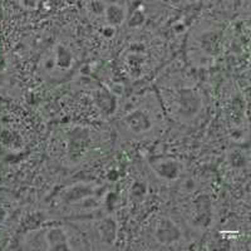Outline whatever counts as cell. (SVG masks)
Listing matches in <instances>:
<instances>
[{
  "instance_id": "6da1fadb",
  "label": "cell",
  "mask_w": 251,
  "mask_h": 251,
  "mask_svg": "<svg viewBox=\"0 0 251 251\" xmlns=\"http://www.w3.org/2000/svg\"><path fill=\"white\" fill-rule=\"evenodd\" d=\"M178 116L182 120H191L201 111L202 100L194 89H181L178 93Z\"/></svg>"
},
{
  "instance_id": "7a4b0ae2",
  "label": "cell",
  "mask_w": 251,
  "mask_h": 251,
  "mask_svg": "<svg viewBox=\"0 0 251 251\" xmlns=\"http://www.w3.org/2000/svg\"><path fill=\"white\" fill-rule=\"evenodd\" d=\"M154 236L158 243L170 245L178 241L181 237V230L170 217H161L154 228Z\"/></svg>"
},
{
  "instance_id": "3957f363",
  "label": "cell",
  "mask_w": 251,
  "mask_h": 251,
  "mask_svg": "<svg viewBox=\"0 0 251 251\" xmlns=\"http://www.w3.org/2000/svg\"><path fill=\"white\" fill-rule=\"evenodd\" d=\"M211 201L208 197L201 196L195 202L194 215H192V224L196 227H207L211 223Z\"/></svg>"
},
{
  "instance_id": "277c9868",
  "label": "cell",
  "mask_w": 251,
  "mask_h": 251,
  "mask_svg": "<svg viewBox=\"0 0 251 251\" xmlns=\"http://www.w3.org/2000/svg\"><path fill=\"white\" fill-rule=\"evenodd\" d=\"M125 122L133 133L137 134L145 133V132L150 131L152 127L150 116L141 109H136V111L131 112L128 116H126Z\"/></svg>"
},
{
  "instance_id": "5b68a950",
  "label": "cell",
  "mask_w": 251,
  "mask_h": 251,
  "mask_svg": "<svg viewBox=\"0 0 251 251\" xmlns=\"http://www.w3.org/2000/svg\"><path fill=\"white\" fill-rule=\"evenodd\" d=\"M152 169H153L154 174L158 177H161V178H163V180L174 181L176 178H178V176H180L181 163L175 160L167 158V160H162L153 163Z\"/></svg>"
},
{
  "instance_id": "8992f818",
  "label": "cell",
  "mask_w": 251,
  "mask_h": 251,
  "mask_svg": "<svg viewBox=\"0 0 251 251\" xmlns=\"http://www.w3.org/2000/svg\"><path fill=\"white\" fill-rule=\"evenodd\" d=\"M88 131L83 128H75L69 136V154L72 157H82L84 150L88 147Z\"/></svg>"
},
{
  "instance_id": "52a82bcc",
  "label": "cell",
  "mask_w": 251,
  "mask_h": 251,
  "mask_svg": "<svg viewBox=\"0 0 251 251\" xmlns=\"http://www.w3.org/2000/svg\"><path fill=\"white\" fill-rule=\"evenodd\" d=\"M98 235H100V239L103 244L106 245H113L114 241H116V237H117V223L116 220L112 216H107L104 219H102L98 223L97 226Z\"/></svg>"
},
{
  "instance_id": "ba28073f",
  "label": "cell",
  "mask_w": 251,
  "mask_h": 251,
  "mask_svg": "<svg viewBox=\"0 0 251 251\" xmlns=\"http://www.w3.org/2000/svg\"><path fill=\"white\" fill-rule=\"evenodd\" d=\"M94 100H96V103H97V106L100 107V111L104 114H107V116L113 114L116 108H117V100L104 87L97 89V92L94 93Z\"/></svg>"
},
{
  "instance_id": "9c48e42d",
  "label": "cell",
  "mask_w": 251,
  "mask_h": 251,
  "mask_svg": "<svg viewBox=\"0 0 251 251\" xmlns=\"http://www.w3.org/2000/svg\"><path fill=\"white\" fill-rule=\"evenodd\" d=\"M94 191V187L92 185H86V183H78L73 187L68 188L67 192L63 196V200L67 203H73L77 201L84 200L87 197L91 196Z\"/></svg>"
},
{
  "instance_id": "30bf717a",
  "label": "cell",
  "mask_w": 251,
  "mask_h": 251,
  "mask_svg": "<svg viewBox=\"0 0 251 251\" xmlns=\"http://www.w3.org/2000/svg\"><path fill=\"white\" fill-rule=\"evenodd\" d=\"M47 241H48L49 249L51 250H69V240L66 231L62 227L51 228L47 234Z\"/></svg>"
},
{
  "instance_id": "8fae6325",
  "label": "cell",
  "mask_w": 251,
  "mask_h": 251,
  "mask_svg": "<svg viewBox=\"0 0 251 251\" xmlns=\"http://www.w3.org/2000/svg\"><path fill=\"white\" fill-rule=\"evenodd\" d=\"M106 15L107 23L111 25H121L126 19V9L125 6L118 5V4H111V5L106 6Z\"/></svg>"
},
{
  "instance_id": "7c38bea8",
  "label": "cell",
  "mask_w": 251,
  "mask_h": 251,
  "mask_svg": "<svg viewBox=\"0 0 251 251\" xmlns=\"http://www.w3.org/2000/svg\"><path fill=\"white\" fill-rule=\"evenodd\" d=\"M202 48L205 49L210 54H215L216 51H219L220 46V34L219 33H214V31H208L202 35V40H201Z\"/></svg>"
},
{
  "instance_id": "4fadbf2b",
  "label": "cell",
  "mask_w": 251,
  "mask_h": 251,
  "mask_svg": "<svg viewBox=\"0 0 251 251\" xmlns=\"http://www.w3.org/2000/svg\"><path fill=\"white\" fill-rule=\"evenodd\" d=\"M73 62V55L71 50L64 46H58L57 48V64L59 68L68 69Z\"/></svg>"
},
{
  "instance_id": "5bb4252c",
  "label": "cell",
  "mask_w": 251,
  "mask_h": 251,
  "mask_svg": "<svg viewBox=\"0 0 251 251\" xmlns=\"http://www.w3.org/2000/svg\"><path fill=\"white\" fill-rule=\"evenodd\" d=\"M147 195V185L142 181H136L131 188V199L133 202H141Z\"/></svg>"
},
{
  "instance_id": "9a60e30c",
  "label": "cell",
  "mask_w": 251,
  "mask_h": 251,
  "mask_svg": "<svg viewBox=\"0 0 251 251\" xmlns=\"http://www.w3.org/2000/svg\"><path fill=\"white\" fill-rule=\"evenodd\" d=\"M228 160H230V163L232 165V167H236V169L245 167L246 163H248L246 156L244 153H241L240 151L230 152V154H228Z\"/></svg>"
},
{
  "instance_id": "2e32d148",
  "label": "cell",
  "mask_w": 251,
  "mask_h": 251,
  "mask_svg": "<svg viewBox=\"0 0 251 251\" xmlns=\"http://www.w3.org/2000/svg\"><path fill=\"white\" fill-rule=\"evenodd\" d=\"M145 14L141 12H137L134 13L133 15H132L131 20H129V26H132V28H136V26H141L143 23H145Z\"/></svg>"
},
{
  "instance_id": "e0dca14e",
  "label": "cell",
  "mask_w": 251,
  "mask_h": 251,
  "mask_svg": "<svg viewBox=\"0 0 251 251\" xmlns=\"http://www.w3.org/2000/svg\"><path fill=\"white\" fill-rule=\"evenodd\" d=\"M89 5H91L89 8H91V10L94 13V14H100V13L106 12V6H104V4L103 3L93 1V3H91Z\"/></svg>"
}]
</instances>
